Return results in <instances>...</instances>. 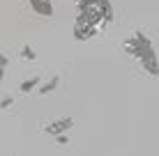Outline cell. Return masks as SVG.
Masks as SVG:
<instances>
[{
    "mask_svg": "<svg viewBox=\"0 0 159 156\" xmlns=\"http://www.w3.org/2000/svg\"><path fill=\"white\" fill-rule=\"evenodd\" d=\"M122 51L127 53V55L136 57V60L141 62V67H143L145 74H150V76H159V57H157V51L155 46H152V39L145 35L143 30H136L131 37L122 41Z\"/></svg>",
    "mask_w": 159,
    "mask_h": 156,
    "instance_id": "6da1fadb",
    "label": "cell"
},
{
    "mask_svg": "<svg viewBox=\"0 0 159 156\" xmlns=\"http://www.w3.org/2000/svg\"><path fill=\"white\" fill-rule=\"evenodd\" d=\"M102 32V25H97V23H92L90 19H85V16H76V21H74V39L76 41H88V39H92V37H97Z\"/></svg>",
    "mask_w": 159,
    "mask_h": 156,
    "instance_id": "7a4b0ae2",
    "label": "cell"
},
{
    "mask_svg": "<svg viewBox=\"0 0 159 156\" xmlns=\"http://www.w3.org/2000/svg\"><path fill=\"white\" fill-rule=\"evenodd\" d=\"M72 126H74V117H60V120L48 122L44 131H46L48 136H53V138H56V136H60V133H67Z\"/></svg>",
    "mask_w": 159,
    "mask_h": 156,
    "instance_id": "3957f363",
    "label": "cell"
},
{
    "mask_svg": "<svg viewBox=\"0 0 159 156\" xmlns=\"http://www.w3.org/2000/svg\"><path fill=\"white\" fill-rule=\"evenodd\" d=\"M28 5L37 16H44V19H51V16L56 14L53 0H28Z\"/></svg>",
    "mask_w": 159,
    "mask_h": 156,
    "instance_id": "277c9868",
    "label": "cell"
},
{
    "mask_svg": "<svg viewBox=\"0 0 159 156\" xmlns=\"http://www.w3.org/2000/svg\"><path fill=\"white\" fill-rule=\"evenodd\" d=\"M39 85H42L39 76H30V78H25V80H21V83H19V92L30 94V92H35V90H39Z\"/></svg>",
    "mask_w": 159,
    "mask_h": 156,
    "instance_id": "5b68a950",
    "label": "cell"
},
{
    "mask_svg": "<svg viewBox=\"0 0 159 156\" xmlns=\"http://www.w3.org/2000/svg\"><path fill=\"white\" fill-rule=\"evenodd\" d=\"M58 85H60V78H58V76H53V78H48L46 83H42V85H39V90H37V94L46 96V94L56 92V87H58Z\"/></svg>",
    "mask_w": 159,
    "mask_h": 156,
    "instance_id": "8992f818",
    "label": "cell"
},
{
    "mask_svg": "<svg viewBox=\"0 0 159 156\" xmlns=\"http://www.w3.org/2000/svg\"><path fill=\"white\" fill-rule=\"evenodd\" d=\"M21 57H23V60H37V53H35V48L32 46H23L21 48Z\"/></svg>",
    "mask_w": 159,
    "mask_h": 156,
    "instance_id": "52a82bcc",
    "label": "cell"
},
{
    "mask_svg": "<svg viewBox=\"0 0 159 156\" xmlns=\"http://www.w3.org/2000/svg\"><path fill=\"white\" fill-rule=\"evenodd\" d=\"M7 67H9V55H7V53H2V55H0V80L5 78V71H7Z\"/></svg>",
    "mask_w": 159,
    "mask_h": 156,
    "instance_id": "ba28073f",
    "label": "cell"
},
{
    "mask_svg": "<svg viewBox=\"0 0 159 156\" xmlns=\"http://www.w3.org/2000/svg\"><path fill=\"white\" fill-rule=\"evenodd\" d=\"M12 106H14V96H12V94H5L2 99H0V108H2V110L12 108Z\"/></svg>",
    "mask_w": 159,
    "mask_h": 156,
    "instance_id": "9c48e42d",
    "label": "cell"
},
{
    "mask_svg": "<svg viewBox=\"0 0 159 156\" xmlns=\"http://www.w3.org/2000/svg\"><path fill=\"white\" fill-rule=\"evenodd\" d=\"M56 142H58V145H67V142H69L67 133H60V136H56Z\"/></svg>",
    "mask_w": 159,
    "mask_h": 156,
    "instance_id": "30bf717a",
    "label": "cell"
},
{
    "mask_svg": "<svg viewBox=\"0 0 159 156\" xmlns=\"http://www.w3.org/2000/svg\"><path fill=\"white\" fill-rule=\"evenodd\" d=\"M74 2H76V5H81V2H83V0H74Z\"/></svg>",
    "mask_w": 159,
    "mask_h": 156,
    "instance_id": "8fae6325",
    "label": "cell"
}]
</instances>
